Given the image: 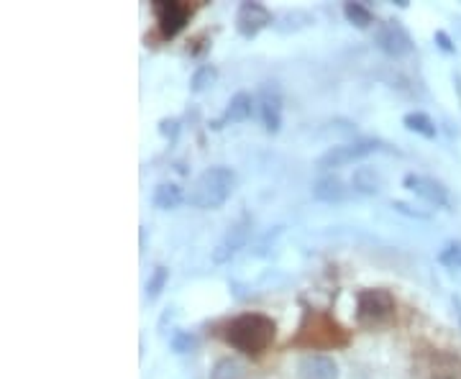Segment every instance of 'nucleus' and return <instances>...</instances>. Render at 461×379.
<instances>
[{
    "instance_id": "18",
    "label": "nucleus",
    "mask_w": 461,
    "mask_h": 379,
    "mask_svg": "<svg viewBox=\"0 0 461 379\" xmlns=\"http://www.w3.org/2000/svg\"><path fill=\"white\" fill-rule=\"evenodd\" d=\"M344 16L349 19V23H354L356 28H367L371 23V10L362 3H346Z\"/></svg>"
},
{
    "instance_id": "7",
    "label": "nucleus",
    "mask_w": 461,
    "mask_h": 379,
    "mask_svg": "<svg viewBox=\"0 0 461 379\" xmlns=\"http://www.w3.org/2000/svg\"><path fill=\"white\" fill-rule=\"evenodd\" d=\"M374 44L389 57H405L413 52V39H410V34L405 31V26L398 23V21L382 23V26L377 28V34H374Z\"/></svg>"
},
{
    "instance_id": "11",
    "label": "nucleus",
    "mask_w": 461,
    "mask_h": 379,
    "mask_svg": "<svg viewBox=\"0 0 461 379\" xmlns=\"http://www.w3.org/2000/svg\"><path fill=\"white\" fill-rule=\"evenodd\" d=\"M405 187L413 190L416 195H420V198L428 200V203L438 205V208H449V203H451V198H449V190L443 187L438 180H433V177H423V174H407V177H405Z\"/></svg>"
},
{
    "instance_id": "17",
    "label": "nucleus",
    "mask_w": 461,
    "mask_h": 379,
    "mask_svg": "<svg viewBox=\"0 0 461 379\" xmlns=\"http://www.w3.org/2000/svg\"><path fill=\"white\" fill-rule=\"evenodd\" d=\"M402 123H405L407 131H416V134L425 136V139H436V123L425 116V113H420V110L407 113V116L402 118Z\"/></svg>"
},
{
    "instance_id": "4",
    "label": "nucleus",
    "mask_w": 461,
    "mask_h": 379,
    "mask_svg": "<svg viewBox=\"0 0 461 379\" xmlns=\"http://www.w3.org/2000/svg\"><path fill=\"white\" fill-rule=\"evenodd\" d=\"M356 316L367 325H380L387 323L395 316V298L387 289H364L356 298Z\"/></svg>"
},
{
    "instance_id": "14",
    "label": "nucleus",
    "mask_w": 461,
    "mask_h": 379,
    "mask_svg": "<svg viewBox=\"0 0 461 379\" xmlns=\"http://www.w3.org/2000/svg\"><path fill=\"white\" fill-rule=\"evenodd\" d=\"M346 195H349V190L344 187V180L336 177V174L320 177L313 185V198L320 200V203H341V200H346Z\"/></svg>"
},
{
    "instance_id": "22",
    "label": "nucleus",
    "mask_w": 461,
    "mask_h": 379,
    "mask_svg": "<svg viewBox=\"0 0 461 379\" xmlns=\"http://www.w3.org/2000/svg\"><path fill=\"white\" fill-rule=\"evenodd\" d=\"M216 77H218V72H216V67H210V64H205V67H200L198 72L192 74V80H190V88H192V92H203L208 85H213L216 82Z\"/></svg>"
},
{
    "instance_id": "1",
    "label": "nucleus",
    "mask_w": 461,
    "mask_h": 379,
    "mask_svg": "<svg viewBox=\"0 0 461 379\" xmlns=\"http://www.w3.org/2000/svg\"><path fill=\"white\" fill-rule=\"evenodd\" d=\"M221 336L236 351L246 354V356H262L277 336V325L272 318L262 316V313H244V316H236L234 320H228Z\"/></svg>"
},
{
    "instance_id": "10",
    "label": "nucleus",
    "mask_w": 461,
    "mask_h": 379,
    "mask_svg": "<svg viewBox=\"0 0 461 379\" xmlns=\"http://www.w3.org/2000/svg\"><path fill=\"white\" fill-rule=\"evenodd\" d=\"M259 116L269 134H277L282 126V92L274 82H267L259 90Z\"/></svg>"
},
{
    "instance_id": "3",
    "label": "nucleus",
    "mask_w": 461,
    "mask_h": 379,
    "mask_svg": "<svg viewBox=\"0 0 461 379\" xmlns=\"http://www.w3.org/2000/svg\"><path fill=\"white\" fill-rule=\"evenodd\" d=\"M346 341H349V334L334 318H328L326 313H307L300 325V334L292 338V346L320 349V346H344Z\"/></svg>"
},
{
    "instance_id": "19",
    "label": "nucleus",
    "mask_w": 461,
    "mask_h": 379,
    "mask_svg": "<svg viewBox=\"0 0 461 379\" xmlns=\"http://www.w3.org/2000/svg\"><path fill=\"white\" fill-rule=\"evenodd\" d=\"M167 280H170V269H167V267H156V269L152 272L149 282H146V298L149 300L159 298V292L164 289Z\"/></svg>"
},
{
    "instance_id": "13",
    "label": "nucleus",
    "mask_w": 461,
    "mask_h": 379,
    "mask_svg": "<svg viewBox=\"0 0 461 379\" xmlns=\"http://www.w3.org/2000/svg\"><path fill=\"white\" fill-rule=\"evenodd\" d=\"M249 116H252V95L249 92H236L234 98H231V103H228L223 118H218L216 123H213V128H223L226 123H241Z\"/></svg>"
},
{
    "instance_id": "2",
    "label": "nucleus",
    "mask_w": 461,
    "mask_h": 379,
    "mask_svg": "<svg viewBox=\"0 0 461 379\" xmlns=\"http://www.w3.org/2000/svg\"><path fill=\"white\" fill-rule=\"evenodd\" d=\"M236 190V172L228 167H210L192 182L187 203L200 210H216L226 203Z\"/></svg>"
},
{
    "instance_id": "8",
    "label": "nucleus",
    "mask_w": 461,
    "mask_h": 379,
    "mask_svg": "<svg viewBox=\"0 0 461 379\" xmlns=\"http://www.w3.org/2000/svg\"><path fill=\"white\" fill-rule=\"evenodd\" d=\"M249 234H252V218L241 216L234 223V226L226 231L223 241L216 246V252H213V262H218V264L228 262L234 254H238L246 246V241H249Z\"/></svg>"
},
{
    "instance_id": "12",
    "label": "nucleus",
    "mask_w": 461,
    "mask_h": 379,
    "mask_svg": "<svg viewBox=\"0 0 461 379\" xmlns=\"http://www.w3.org/2000/svg\"><path fill=\"white\" fill-rule=\"evenodd\" d=\"M300 379H338V367L334 359L320 354H307L298 364Z\"/></svg>"
},
{
    "instance_id": "16",
    "label": "nucleus",
    "mask_w": 461,
    "mask_h": 379,
    "mask_svg": "<svg viewBox=\"0 0 461 379\" xmlns=\"http://www.w3.org/2000/svg\"><path fill=\"white\" fill-rule=\"evenodd\" d=\"M152 203L156 210H174L182 203V190L172 182H164V185H156L152 195Z\"/></svg>"
},
{
    "instance_id": "25",
    "label": "nucleus",
    "mask_w": 461,
    "mask_h": 379,
    "mask_svg": "<svg viewBox=\"0 0 461 379\" xmlns=\"http://www.w3.org/2000/svg\"><path fill=\"white\" fill-rule=\"evenodd\" d=\"M436 41H438V44H441V49H443V52H453V44H451V39L446 37V34H443V31H436Z\"/></svg>"
},
{
    "instance_id": "23",
    "label": "nucleus",
    "mask_w": 461,
    "mask_h": 379,
    "mask_svg": "<svg viewBox=\"0 0 461 379\" xmlns=\"http://www.w3.org/2000/svg\"><path fill=\"white\" fill-rule=\"evenodd\" d=\"M195 336H190L187 331H174V336H172V351H177V354H187V351H192L195 349Z\"/></svg>"
},
{
    "instance_id": "6",
    "label": "nucleus",
    "mask_w": 461,
    "mask_h": 379,
    "mask_svg": "<svg viewBox=\"0 0 461 379\" xmlns=\"http://www.w3.org/2000/svg\"><path fill=\"white\" fill-rule=\"evenodd\" d=\"M154 13H156V21H159V31H162L164 39H174L182 28L187 26V21L192 16V8L187 3H177V0H156L154 3Z\"/></svg>"
},
{
    "instance_id": "20",
    "label": "nucleus",
    "mask_w": 461,
    "mask_h": 379,
    "mask_svg": "<svg viewBox=\"0 0 461 379\" xmlns=\"http://www.w3.org/2000/svg\"><path fill=\"white\" fill-rule=\"evenodd\" d=\"M438 262L449 269H461V241H451L446 244L438 254Z\"/></svg>"
},
{
    "instance_id": "21",
    "label": "nucleus",
    "mask_w": 461,
    "mask_h": 379,
    "mask_svg": "<svg viewBox=\"0 0 461 379\" xmlns=\"http://www.w3.org/2000/svg\"><path fill=\"white\" fill-rule=\"evenodd\" d=\"M244 377V369L231 359H223L216 364V369L210 371V379H241Z\"/></svg>"
},
{
    "instance_id": "9",
    "label": "nucleus",
    "mask_w": 461,
    "mask_h": 379,
    "mask_svg": "<svg viewBox=\"0 0 461 379\" xmlns=\"http://www.w3.org/2000/svg\"><path fill=\"white\" fill-rule=\"evenodd\" d=\"M272 23V13L264 8L262 3H241L238 13H236V31L241 37L252 39L256 37L262 28H267Z\"/></svg>"
},
{
    "instance_id": "5",
    "label": "nucleus",
    "mask_w": 461,
    "mask_h": 379,
    "mask_svg": "<svg viewBox=\"0 0 461 379\" xmlns=\"http://www.w3.org/2000/svg\"><path fill=\"white\" fill-rule=\"evenodd\" d=\"M380 141L377 139H356V141H349V144H338L331 146L320 159H318V167L320 170H334V167H344V164H351L356 159H364L369 154L380 152Z\"/></svg>"
},
{
    "instance_id": "24",
    "label": "nucleus",
    "mask_w": 461,
    "mask_h": 379,
    "mask_svg": "<svg viewBox=\"0 0 461 379\" xmlns=\"http://www.w3.org/2000/svg\"><path fill=\"white\" fill-rule=\"evenodd\" d=\"M177 128H180V123H177V121H162V123H159V131H162L164 136H170V139H174V136H177Z\"/></svg>"
},
{
    "instance_id": "15",
    "label": "nucleus",
    "mask_w": 461,
    "mask_h": 379,
    "mask_svg": "<svg viewBox=\"0 0 461 379\" xmlns=\"http://www.w3.org/2000/svg\"><path fill=\"white\" fill-rule=\"evenodd\" d=\"M351 185L354 190L362 192V195H377L382 187V177H380V172L371 170V167H359V170L354 172Z\"/></svg>"
}]
</instances>
